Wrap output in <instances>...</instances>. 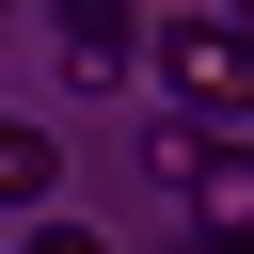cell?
Segmentation results:
<instances>
[{
    "label": "cell",
    "mask_w": 254,
    "mask_h": 254,
    "mask_svg": "<svg viewBox=\"0 0 254 254\" xmlns=\"http://www.w3.org/2000/svg\"><path fill=\"white\" fill-rule=\"evenodd\" d=\"M143 64H159L175 111H238V127H254V0H175V16L143 32Z\"/></svg>",
    "instance_id": "cell-1"
},
{
    "label": "cell",
    "mask_w": 254,
    "mask_h": 254,
    "mask_svg": "<svg viewBox=\"0 0 254 254\" xmlns=\"http://www.w3.org/2000/svg\"><path fill=\"white\" fill-rule=\"evenodd\" d=\"M143 159H159V190H175V206H206V222H238V206H254V127H238V111H175Z\"/></svg>",
    "instance_id": "cell-2"
},
{
    "label": "cell",
    "mask_w": 254,
    "mask_h": 254,
    "mask_svg": "<svg viewBox=\"0 0 254 254\" xmlns=\"http://www.w3.org/2000/svg\"><path fill=\"white\" fill-rule=\"evenodd\" d=\"M127 48H143L127 0H64V79H127Z\"/></svg>",
    "instance_id": "cell-3"
},
{
    "label": "cell",
    "mask_w": 254,
    "mask_h": 254,
    "mask_svg": "<svg viewBox=\"0 0 254 254\" xmlns=\"http://www.w3.org/2000/svg\"><path fill=\"white\" fill-rule=\"evenodd\" d=\"M48 175H64V143L48 127H0V206H48Z\"/></svg>",
    "instance_id": "cell-4"
},
{
    "label": "cell",
    "mask_w": 254,
    "mask_h": 254,
    "mask_svg": "<svg viewBox=\"0 0 254 254\" xmlns=\"http://www.w3.org/2000/svg\"><path fill=\"white\" fill-rule=\"evenodd\" d=\"M16 254H111V238H95V222H32Z\"/></svg>",
    "instance_id": "cell-5"
}]
</instances>
